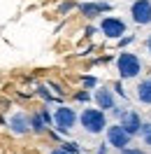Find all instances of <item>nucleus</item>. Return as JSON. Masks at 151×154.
Segmentation results:
<instances>
[{
  "label": "nucleus",
  "mask_w": 151,
  "mask_h": 154,
  "mask_svg": "<svg viewBox=\"0 0 151 154\" xmlns=\"http://www.w3.org/2000/svg\"><path fill=\"white\" fill-rule=\"evenodd\" d=\"M79 124H81V128L86 133H91V135L102 133L109 126L107 117H105V110H100V107H84L81 115H79Z\"/></svg>",
  "instance_id": "obj_1"
},
{
  "label": "nucleus",
  "mask_w": 151,
  "mask_h": 154,
  "mask_svg": "<svg viewBox=\"0 0 151 154\" xmlns=\"http://www.w3.org/2000/svg\"><path fill=\"white\" fill-rule=\"evenodd\" d=\"M142 58L132 51H121L116 56V70H119V77L121 79H135V77L142 72Z\"/></svg>",
  "instance_id": "obj_2"
},
{
  "label": "nucleus",
  "mask_w": 151,
  "mask_h": 154,
  "mask_svg": "<svg viewBox=\"0 0 151 154\" xmlns=\"http://www.w3.org/2000/svg\"><path fill=\"white\" fill-rule=\"evenodd\" d=\"M112 112H114V117L119 119V124H121L130 135H140V128H142V124H144L140 112H135L130 107H114Z\"/></svg>",
  "instance_id": "obj_3"
},
{
  "label": "nucleus",
  "mask_w": 151,
  "mask_h": 154,
  "mask_svg": "<svg viewBox=\"0 0 151 154\" xmlns=\"http://www.w3.org/2000/svg\"><path fill=\"white\" fill-rule=\"evenodd\" d=\"M77 122H79V115H77V110H72V107L61 105V107L54 110V126L58 128V133L67 135L77 126Z\"/></svg>",
  "instance_id": "obj_4"
},
{
  "label": "nucleus",
  "mask_w": 151,
  "mask_h": 154,
  "mask_svg": "<svg viewBox=\"0 0 151 154\" xmlns=\"http://www.w3.org/2000/svg\"><path fill=\"white\" fill-rule=\"evenodd\" d=\"M100 33L109 40H121L126 35V21L119 17H105L100 21Z\"/></svg>",
  "instance_id": "obj_5"
},
{
  "label": "nucleus",
  "mask_w": 151,
  "mask_h": 154,
  "mask_svg": "<svg viewBox=\"0 0 151 154\" xmlns=\"http://www.w3.org/2000/svg\"><path fill=\"white\" fill-rule=\"evenodd\" d=\"M105 133H107V143L112 145V147H116V149L128 147V145H130V140H132V135L128 133V131H126L119 122H116V124H109Z\"/></svg>",
  "instance_id": "obj_6"
},
{
  "label": "nucleus",
  "mask_w": 151,
  "mask_h": 154,
  "mask_svg": "<svg viewBox=\"0 0 151 154\" xmlns=\"http://www.w3.org/2000/svg\"><path fill=\"white\" fill-rule=\"evenodd\" d=\"M130 17L135 23L149 26L151 23V0H135L130 5Z\"/></svg>",
  "instance_id": "obj_7"
},
{
  "label": "nucleus",
  "mask_w": 151,
  "mask_h": 154,
  "mask_svg": "<svg viewBox=\"0 0 151 154\" xmlns=\"http://www.w3.org/2000/svg\"><path fill=\"white\" fill-rule=\"evenodd\" d=\"M114 96H116V94H114V89H109V87H95V91H93V100L100 110H114V107H116V98Z\"/></svg>",
  "instance_id": "obj_8"
},
{
  "label": "nucleus",
  "mask_w": 151,
  "mask_h": 154,
  "mask_svg": "<svg viewBox=\"0 0 151 154\" xmlns=\"http://www.w3.org/2000/svg\"><path fill=\"white\" fill-rule=\"evenodd\" d=\"M7 126L12 128V133H16V135H23V133H28L30 128V115H26L23 110H16L14 115L10 117V122H7Z\"/></svg>",
  "instance_id": "obj_9"
},
{
  "label": "nucleus",
  "mask_w": 151,
  "mask_h": 154,
  "mask_svg": "<svg viewBox=\"0 0 151 154\" xmlns=\"http://www.w3.org/2000/svg\"><path fill=\"white\" fill-rule=\"evenodd\" d=\"M109 10H112L109 2H81L79 5V12H81V17H86V19H95L102 12H109Z\"/></svg>",
  "instance_id": "obj_10"
},
{
  "label": "nucleus",
  "mask_w": 151,
  "mask_h": 154,
  "mask_svg": "<svg viewBox=\"0 0 151 154\" xmlns=\"http://www.w3.org/2000/svg\"><path fill=\"white\" fill-rule=\"evenodd\" d=\"M137 94H135V98L140 100L142 105H151V77H144L140 84H137V89H135Z\"/></svg>",
  "instance_id": "obj_11"
},
{
  "label": "nucleus",
  "mask_w": 151,
  "mask_h": 154,
  "mask_svg": "<svg viewBox=\"0 0 151 154\" xmlns=\"http://www.w3.org/2000/svg\"><path fill=\"white\" fill-rule=\"evenodd\" d=\"M30 126H33V131H35V133H44V131H49L47 122L42 119L40 112H33V115H30Z\"/></svg>",
  "instance_id": "obj_12"
},
{
  "label": "nucleus",
  "mask_w": 151,
  "mask_h": 154,
  "mask_svg": "<svg viewBox=\"0 0 151 154\" xmlns=\"http://www.w3.org/2000/svg\"><path fill=\"white\" fill-rule=\"evenodd\" d=\"M140 138H142V143L147 145V147H151V122H144V124H142Z\"/></svg>",
  "instance_id": "obj_13"
},
{
  "label": "nucleus",
  "mask_w": 151,
  "mask_h": 154,
  "mask_svg": "<svg viewBox=\"0 0 151 154\" xmlns=\"http://www.w3.org/2000/svg\"><path fill=\"white\" fill-rule=\"evenodd\" d=\"M75 100H79V103H91V100H93V94H91V91H77L75 94Z\"/></svg>",
  "instance_id": "obj_14"
},
{
  "label": "nucleus",
  "mask_w": 151,
  "mask_h": 154,
  "mask_svg": "<svg viewBox=\"0 0 151 154\" xmlns=\"http://www.w3.org/2000/svg\"><path fill=\"white\" fill-rule=\"evenodd\" d=\"M37 96H40V98H44L47 103H51V100H54V96L47 91V87H44V84H42V87H37Z\"/></svg>",
  "instance_id": "obj_15"
},
{
  "label": "nucleus",
  "mask_w": 151,
  "mask_h": 154,
  "mask_svg": "<svg viewBox=\"0 0 151 154\" xmlns=\"http://www.w3.org/2000/svg\"><path fill=\"white\" fill-rule=\"evenodd\" d=\"M81 84H84V89H93V87H98V79L95 77H81Z\"/></svg>",
  "instance_id": "obj_16"
},
{
  "label": "nucleus",
  "mask_w": 151,
  "mask_h": 154,
  "mask_svg": "<svg viewBox=\"0 0 151 154\" xmlns=\"http://www.w3.org/2000/svg\"><path fill=\"white\" fill-rule=\"evenodd\" d=\"M61 147H63L65 152H70V154H79V145L77 143H63Z\"/></svg>",
  "instance_id": "obj_17"
},
{
  "label": "nucleus",
  "mask_w": 151,
  "mask_h": 154,
  "mask_svg": "<svg viewBox=\"0 0 151 154\" xmlns=\"http://www.w3.org/2000/svg\"><path fill=\"white\" fill-rule=\"evenodd\" d=\"M40 115H42V119L47 122V126H51V124H54V115L49 112L47 107H42V110H40Z\"/></svg>",
  "instance_id": "obj_18"
},
{
  "label": "nucleus",
  "mask_w": 151,
  "mask_h": 154,
  "mask_svg": "<svg viewBox=\"0 0 151 154\" xmlns=\"http://www.w3.org/2000/svg\"><path fill=\"white\" fill-rule=\"evenodd\" d=\"M132 42H135V35H123V38L119 40V47H121V49H126L128 45H132Z\"/></svg>",
  "instance_id": "obj_19"
},
{
  "label": "nucleus",
  "mask_w": 151,
  "mask_h": 154,
  "mask_svg": "<svg viewBox=\"0 0 151 154\" xmlns=\"http://www.w3.org/2000/svg\"><path fill=\"white\" fill-rule=\"evenodd\" d=\"M119 152H121V154H147L144 149H140V147H130V145L123 147V149H119Z\"/></svg>",
  "instance_id": "obj_20"
},
{
  "label": "nucleus",
  "mask_w": 151,
  "mask_h": 154,
  "mask_svg": "<svg viewBox=\"0 0 151 154\" xmlns=\"http://www.w3.org/2000/svg\"><path fill=\"white\" fill-rule=\"evenodd\" d=\"M114 94H116V96H121V98H126V89H123V84L121 82H116V84H114Z\"/></svg>",
  "instance_id": "obj_21"
},
{
  "label": "nucleus",
  "mask_w": 151,
  "mask_h": 154,
  "mask_svg": "<svg viewBox=\"0 0 151 154\" xmlns=\"http://www.w3.org/2000/svg\"><path fill=\"white\" fill-rule=\"evenodd\" d=\"M95 154H109V147H107V145H98V149H95Z\"/></svg>",
  "instance_id": "obj_22"
},
{
  "label": "nucleus",
  "mask_w": 151,
  "mask_h": 154,
  "mask_svg": "<svg viewBox=\"0 0 151 154\" xmlns=\"http://www.w3.org/2000/svg\"><path fill=\"white\" fill-rule=\"evenodd\" d=\"M70 10H72V2H63V5H61V12H63V14H67Z\"/></svg>",
  "instance_id": "obj_23"
},
{
  "label": "nucleus",
  "mask_w": 151,
  "mask_h": 154,
  "mask_svg": "<svg viewBox=\"0 0 151 154\" xmlns=\"http://www.w3.org/2000/svg\"><path fill=\"white\" fill-rule=\"evenodd\" d=\"M49 154H70V152H65L63 147H54V149H51V152H49Z\"/></svg>",
  "instance_id": "obj_24"
},
{
  "label": "nucleus",
  "mask_w": 151,
  "mask_h": 154,
  "mask_svg": "<svg viewBox=\"0 0 151 154\" xmlns=\"http://www.w3.org/2000/svg\"><path fill=\"white\" fill-rule=\"evenodd\" d=\"M147 49H149V54H151V35L147 38Z\"/></svg>",
  "instance_id": "obj_25"
}]
</instances>
